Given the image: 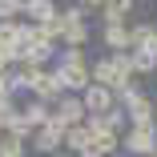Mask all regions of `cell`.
Masks as SVG:
<instances>
[{"label": "cell", "mask_w": 157, "mask_h": 157, "mask_svg": "<svg viewBox=\"0 0 157 157\" xmlns=\"http://www.w3.org/2000/svg\"><path fill=\"white\" fill-rule=\"evenodd\" d=\"M117 105L125 109V121H129V125H153V97H145L141 89L117 97Z\"/></svg>", "instance_id": "3957f363"}, {"label": "cell", "mask_w": 157, "mask_h": 157, "mask_svg": "<svg viewBox=\"0 0 157 157\" xmlns=\"http://www.w3.org/2000/svg\"><path fill=\"white\" fill-rule=\"evenodd\" d=\"M129 60H133V77H141V73H157V52H149V48H133Z\"/></svg>", "instance_id": "9a60e30c"}, {"label": "cell", "mask_w": 157, "mask_h": 157, "mask_svg": "<svg viewBox=\"0 0 157 157\" xmlns=\"http://www.w3.org/2000/svg\"><path fill=\"white\" fill-rule=\"evenodd\" d=\"M60 149H69L73 157L85 153V149H89V125H85V121H81V125H69L65 137H60Z\"/></svg>", "instance_id": "7c38bea8"}, {"label": "cell", "mask_w": 157, "mask_h": 157, "mask_svg": "<svg viewBox=\"0 0 157 157\" xmlns=\"http://www.w3.org/2000/svg\"><path fill=\"white\" fill-rule=\"evenodd\" d=\"M16 121L24 125V129H40V125L48 121V101H24V105H16Z\"/></svg>", "instance_id": "52a82bcc"}, {"label": "cell", "mask_w": 157, "mask_h": 157, "mask_svg": "<svg viewBox=\"0 0 157 157\" xmlns=\"http://www.w3.org/2000/svg\"><path fill=\"white\" fill-rule=\"evenodd\" d=\"M56 0H33V8H28V24H56Z\"/></svg>", "instance_id": "5bb4252c"}, {"label": "cell", "mask_w": 157, "mask_h": 157, "mask_svg": "<svg viewBox=\"0 0 157 157\" xmlns=\"http://www.w3.org/2000/svg\"><path fill=\"white\" fill-rule=\"evenodd\" d=\"M60 93H65V89H60L56 73H52V69H40V77H36V85H33V97H36V101H48V105H52V101L60 97Z\"/></svg>", "instance_id": "9c48e42d"}, {"label": "cell", "mask_w": 157, "mask_h": 157, "mask_svg": "<svg viewBox=\"0 0 157 157\" xmlns=\"http://www.w3.org/2000/svg\"><path fill=\"white\" fill-rule=\"evenodd\" d=\"M12 4H16V12H20V16H24V12H28V8H33V0H12Z\"/></svg>", "instance_id": "7402d4cb"}, {"label": "cell", "mask_w": 157, "mask_h": 157, "mask_svg": "<svg viewBox=\"0 0 157 157\" xmlns=\"http://www.w3.org/2000/svg\"><path fill=\"white\" fill-rule=\"evenodd\" d=\"M16 97H12V93H4V97H0V129H8V125L16 121Z\"/></svg>", "instance_id": "e0dca14e"}, {"label": "cell", "mask_w": 157, "mask_h": 157, "mask_svg": "<svg viewBox=\"0 0 157 157\" xmlns=\"http://www.w3.org/2000/svg\"><path fill=\"white\" fill-rule=\"evenodd\" d=\"M60 137H65V125H56V121L48 117L40 129H33V137H28V141H33V149H36V153L52 157V153H60Z\"/></svg>", "instance_id": "5b68a950"}, {"label": "cell", "mask_w": 157, "mask_h": 157, "mask_svg": "<svg viewBox=\"0 0 157 157\" xmlns=\"http://www.w3.org/2000/svg\"><path fill=\"white\" fill-rule=\"evenodd\" d=\"M48 117L69 129V125H81L85 121V105H81V97H73V93H60V97L48 105Z\"/></svg>", "instance_id": "277c9868"}, {"label": "cell", "mask_w": 157, "mask_h": 157, "mask_svg": "<svg viewBox=\"0 0 157 157\" xmlns=\"http://www.w3.org/2000/svg\"><path fill=\"white\" fill-rule=\"evenodd\" d=\"M153 129H157V101H153Z\"/></svg>", "instance_id": "d4e9b609"}, {"label": "cell", "mask_w": 157, "mask_h": 157, "mask_svg": "<svg viewBox=\"0 0 157 157\" xmlns=\"http://www.w3.org/2000/svg\"><path fill=\"white\" fill-rule=\"evenodd\" d=\"M101 4H105V0H81V8H85V16H89V12H97Z\"/></svg>", "instance_id": "44dd1931"}, {"label": "cell", "mask_w": 157, "mask_h": 157, "mask_svg": "<svg viewBox=\"0 0 157 157\" xmlns=\"http://www.w3.org/2000/svg\"><path fill=\"white\" fill-rule=\"evenodd\" d=\"M101 44L109 52H129V24H101Z\"/></svg>", "instance_id": "ba28073f"}, {"label": "cell", "mask_w": 157, "mask_h": 157, "mask_svg": "<svg viewBox=\"0 0 157 157\" xmlns=\"http://www.w3.org/2000/svg\"><path fill=\"white\" fill-rule=\"evenodd\" d=\"M133 4H137V0H105V4L97 8L101 12V24H125L129 12H133Z\"/></svg>", "instance_id": "30bf717a"}, {"label": "cell", "mask_w": 157, "mask_h": 157, "mask_svg": "<svg viewBox=\"0 0 157 157\" xmlns=\"http://www.w3.org/2000/svg\"><path fill=\"white\" fill-rule=\"evenodd\" d=\"M153 157H157V153H153Z\"/></svg>", "instance_id": "83f0119b"}, {"label": "cell", "mask_w": 157, "mask_h": 157, "mask_svg": "<svg viewBox=\"0 0 157 157\" xmlns=\"http://www.w3.org/2000/svg\"><path fill=\"white\" fill-rule=\"evenodd\" d=\"M101 121H105V125H109V129H113V133H117V137H121V133H125V129H129V121H125V109H121V105H113V109H109V113H105V117H101Z\"/></svg>", "instance_id": "ac0fdd59"}, {"label": "cell", "mask_w": 157, "mask_h": 157, "mask_svg": "<svg viewBox=\"0 0 157 157\" xmlns=\"http://www.w3.org/2000/svg\"><path fill=\"white\" fill-rule=\"evenodd\" d=\"M52 157H73V153H52Z\"/></svg>", "instance_id": "484cf974"}, {"label": "cell", "mask_w": 157, "mask_h": 157, "mask_svg": "<svg viewBox=\"0 0 157 157\" xmlns=\"http://www.w3.org/2000/svg\"><path fill=\"white\" fill-rule=\"evenodd\" d=\"M81 105H85V117H105L113 105H117V97L109 89H101V85H89L85 93H81Z\"/></svg>", "instance_id": "8992f818"}, {"label": "cell", "mask_w": 157, "mask_h": 157, "mask_svg": "<svg viewBox=\"0 0 157 157\" xmlns=\"http://www.w3.org/2000/svg\"><path fill=\"white\" fill-rule=\"evenodd\" d=\"M89 44V24L81 20V24H60V40H56V48H85Z\"/></svg>", "instance_id": "8fae6325"}, {"label": "cell", "mask_w": 157, "mask_h": 157, "mask_svg": "<svg viewBox=\"0 0 157 157\" xmlns=\"http://www.w3.org/2000/svg\"><path fill=\"white\" fill-rule=\"evenodd\" d=\"M109 60H113V73H117L121 81L133 77V60H129V52H109Z\"/></svg>", "instance_id": "d6986e66"}, {"label": "cell", "mask_w": 157, "mask_h": 157, "mask_svg": "<svg viewBox=\"0 0 157 157\" xmlns=\"http://www.w3.org/2000/svg\"><path fill=\"white\" fill-rule=\"evenodd\" d=\"M8 93V73H0V97Z\"/></svg>", "instance_id": "603a6c76"}, {"label": "cell", "mask_w": 157, "mask_h": 157, "mask_svg": "<svg viewBox=\"0 0 157 157\" xmlns=\"http://www.w3.org/2000/svg\"><path fill=\"white\" fill-rule=\"evenodd\" d=\"M153 40H157V24H149V20L129 24V52H133V48H149Z\"/></svg>", "instance_id": "4fadbf2b"}, {"label": "cell", "mask_w": 157, "mask_h": 157, "mask_svg": "<svg viewBox=\"0 0 157 157\" xmlns=\"http://www.w3.org/2000/svg\"><path fill=\"white\" fill-rule=\"evenodd\" d=\"M52 73H56V81H60L65 93L81 97V93L89 89V60H85V48H56Z\"/></svg>", "instance_id": "6da1fadb"}, {"label": "cell", "mask_w": 157, "mask_h": 157, "mask_svg": "<svg viewBox=\"0 0 157 157\" xmlns=\"http://www.w3.org/2000/svg\"><path fill=\"white\" fill-rule=\"evenodd\" d=\"M77 157H101V153H97V149H85V153H77Z\"/></svg>", "instance_id": "cb8c5ba5"}, {"label": "cell", "mask_w": 157, "mask_h": 157, "mask_svg": "<svg viewBox=\"0 0 157 157\" xmlns=\"http://www.w3.org/2000/svg\"><path fill=\"white\" fill-rule=\"evenodd\" d=\"M8 20H20V12L12 0H0V24H8Z\"/></svg>", "instance_id": "ffe728a7"}, {"label": "cell", "mask_w": 157, "mask_h": 157, "mask_svg": "<svg viewBox=\"0 0 157 157\" xmlns=\"http://www.w3.org/2000/svg\"><path fill=\"white\" fill-rule=\"evenodd\" d=\"M121 153L125 157H153L157 153V129L153 125H129L121 133Z\"/></svg>", "instance_id": "7a4b0ae2"}, {"label": "cell", "mask_w": 157, "mask_h": 157, "mask_svg": "<svg viewBox=\"0 0 157 157\" xmlns=\"http://www.w3.org/2000/svg\"><path fill=\"white\" fill-rule=\"evenodd\" d=\"M24 145L28 141H20L12 133H0V157H24Z\"/></svg>", "instance_id": "2e32d148"}, {"label": "cell", "mask_w": 157, "mask_h": 157, "mask_svg": "<svg viewBox=\"0 0 157 157\" xmlns=\"http://www.w3.org/2000/svg\"><path fill=\"white\" fill-rule=\"evenodd\" d=\"M113 157H125V153H113Z\"/></svg>", "instance_id": "4316f807"}]
</instances>
